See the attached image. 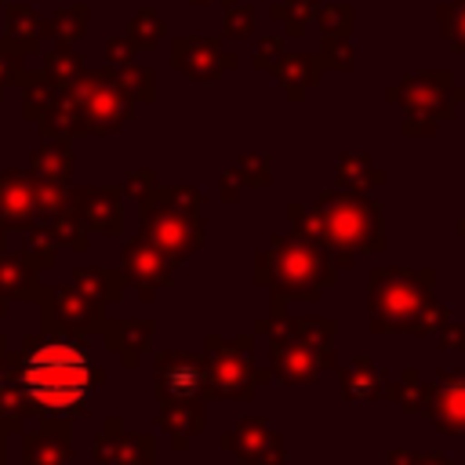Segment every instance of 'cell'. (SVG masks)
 <instances>
[{
  "label": "cell",
  "mask_w": 465,
  "mask_h": 465,
  "mask_svg": "<svg viewBox=\"0 0 465 465\" xmlns=\"http://www.w3.org/2000/svg\"><path fill=\"white\" fill-rule=\"evenodd\" d=\"M91 360L73 341H44L22 363V389L44 411H73L91 389Z\"/></svg>",
  "instance_id": "1"
}]
</instances>
